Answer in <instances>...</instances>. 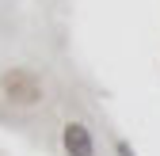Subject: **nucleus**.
<instances>
[{
	"label": "nucleus",
	"mask_w": 160,
	"mask_h": 156,
	"mask_svg": "<svg viewBox=\"0 0 160 156\" xmlns=\"http://www.w3.org/2000/svg\"><path fill=\"white\" fill-rule=\"evenodd\" d=\"M0 91H4V99L15 103V107H34L42 99V84H38V76L27 72V69H12L0 76Z\"/></svg>",
	"instance_id": "nucleus-1"
},
{
	"label": "nucleus",
	"mask_w": 160,
	"mask_h": 156,
	"mask_svg": "<svg viewBox=\"0 0 160 156\" xmlns=\"http://www.w3.org/2000/svg\"><path fill=\"white\" fill-rule=\"evenodd\" d=\"M61 141H65L69 156H95V141H92V133H88L84 122H69L61 129Z\"/></svg>",
	"instance_id": "nucleus-2"
},
{
	"label": "nucleus",
	"mask_w": 160,
	"mask_h": 156,
	"mask_svg": "<svg viewBox=\"0 0 160 156\" xmlns=\"http://www.w3.org/2000/svg\"><path fill=\"white\" fill-rule=\"evenodd\" d=\"M118 152H122V156H130V145H118Z\"/></svg>",
	"instance_id": "nucleus-3"
}]
</instances>
